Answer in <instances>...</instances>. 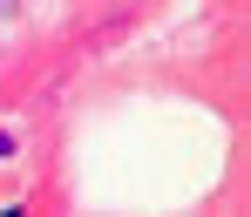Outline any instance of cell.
I'll return each instance as SVG.
<instances>
[{
  "mask_svg": "<svg viewBox=\"0 0 251 217\" xmlns=\"http://www.w3.org/2000/svg\"><path fill=\"white\" fill-rule=\"evenodd\" d=\"M0 156H7V136H0Z\"/></svg>",
  "mask_w": 251,
  "mask_h": 217,
  "instance_id": "6da1fadb",
  "label": "cell"
}]
</instances>
